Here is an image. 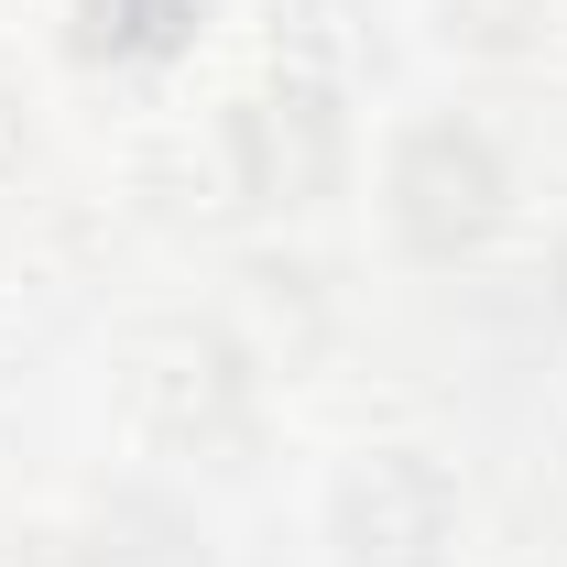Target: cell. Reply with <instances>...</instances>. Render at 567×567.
I'll list each match as a JSON object with an SVG mask.
<instances>
[{"label":"cell","instance_id":"1","mask_svg":"<svg viewBox=\"0 0 567 567\" xmlns=\"http://www.w3.org/2000/svg\"><path fill=\"white\" fill-rule=\"evenodd\" d=\"M393 218L415 251H470L502 218V153L458 121H425L404 153H393Z\"/></svg>","mask_w":567,"mask_h":567},{"label":"cell","instance_id":"2","mask_svg":"<svg viewBox=\"0 0 567 567\" xmlns=\"http://www.w3.org/2000/svg\"><path fill=\"white\" fill-rule=\"evenodd\" d=\"M339 535H350L360 567H436V546H447V481L425 458H371L339 492Z\"/></svg>","mask_w":567,"mask_h":567},{"label":"cell","instance_id":"3","mask_svg":"<svg viewBox=\"0 0 567 567\" xmlns=\"http://www.w3.org/2000/svg\"><path fill=\"white\" fill-rule=\"evenodd\" d=\"M240 153H251V186L262 197H317L339 175V121L317 87H274L240 110Z\"/></svg>","mask_w":567,"mask_h":567},{"label":"cell","instance_id":"4","mask_svg":"<svg viewBox=\"0 0 567 567\" xmlns=\"http://www.w3.org/2000/svg\"><path fill=\"white\" fill-rule=\"evenodd\" d=\"M142 415L164 436H229L240 425V360L218 339H153L142 360Z\"/></svg>","mask_w":567,"mask_h":567},{"label":"cell","instance_id":"5","mask_svg":"<svg viewBox=\"0 0 567 567\" xmlns=\"http://www.w3.org/2000/svg\"><path fill=\"white\" fill-rule=\"evenodd\" d=\"M535 11H546V0H458V33H470V44H524Z\"/></svg>","mask_w":567,"mask_h":567},{"label":"cell","instance_id":"6","mask_svg":"<svg viewBox=\"0 0 567 567\" xmlns=\"http://www.w3.org/2000/svg\"><path fill=\"white\" fill-rule=\"evenodd\" d=\"M557 295H567V262H557Z\"/></svg>","mask_w":567,"mask_h":567}]
</instances>
